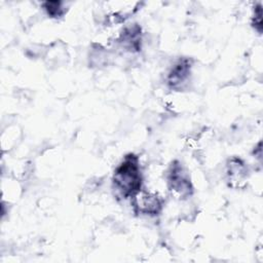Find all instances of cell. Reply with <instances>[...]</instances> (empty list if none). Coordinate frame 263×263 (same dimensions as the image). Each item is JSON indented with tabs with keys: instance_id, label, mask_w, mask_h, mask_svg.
Masks as SVG:
<instances>
[{
	"instance_id": "1",
	"label": "cell",
	"mask_w": 263,
	"mask_h": 263,
	"mask_svg": "<svg viewBox=\"0 0 263 263\" xmlns=\"http://www.w3.org/2000/svg\"><path fill=\"white\" fill-rule=\"evenodd\" d=\"M113 186L123 198H134L142 191L143 177L139 157L127 154L116 167L113 175Z\"/></svg>"
},
{
	"instance_id": "2",
	"label": "cell",
	"mask_w": 263,
	"mask_h": 263,
	"mask_svg": "<svg viewBox=\"0 0 263 263\" xmlns=\"http://www.w3.org/2000/svg\"><path fill=\"white\" fill-rule=\"evenodd\" d=\"M167 184L170 190L179 198H187L193 193V187L189 175L178 161L172 163L168 170Z\"/></svg>"
},
{
	"instance_id": "3",
	"label": "cell",
	"mask_w": 263,
	"mask_h": 263,
	"mask_svg": "<svg viewBox=\"0 0 263 263\" xmlns=\"http://www.w3.org/2000/svg\"><path fill=\"white\" fill-rule=\"evenodd\" d=\"M190 69H191V65L188 59L179 60L174 65V67L172 68V70L167 75V79H166L167 85L172 89H176V90L181 89L183 84H185L189 78Z\"/></svg>"
},
{
	"instance_id": "4",
	"label": "cell",
	"mask_w": 263,
	"mask_h": 263,
	"mask_svg": "<svg viewBox=\"0 0 263 263\" xmlns=\"http://www.w3.org/2000/svg\"><path fill=\"white\" fill-rule=\"evenodd\" d=\"M134 206L145 215H157L161 208V200L156 195L139 192L134 198Z\"/></svg>"
},
{
	"instance_id": "5",
	"label": "cell",
	"mask_w": 263,
	"mask_h": 263,
	"mask_svg": "<svg viewBox=\"0 0 263 263\" xmlns=\"http://www.w3.org/2000/svg\"><path fill=\"white\" fill-rule=\"evenodd\" d=\"M140 28L138 26H134L124 30L123 34L120 37V42L123 46L128 48L129 50L136 49L139 50L141 47V34Z\"/></svg>"
},
{
	"instance_id": "6",
	"label": "cell",
	"mask_w": 263,
	"mask_h": 263,
	"mask_svg": "<svg viewBox=\"0 0 263 263\" xmlns=\"http://www.w3.org/2000/svg\"><path fill=\"white\" fill-rule=\"evenodd\" d=\"M43 6L47 14L51 17H61L65 13V9L62 7V2L60 1H47L43 3Z\"/></svg>"
}]
</instances>
